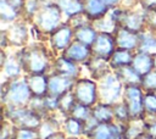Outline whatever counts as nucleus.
Returning <instances> with one entry per match:
<instances>
[{"mask_svg":"<svg viewBox=\"0 0 156 139\" xmlns=\"http://www.w3.org/2000/svg\"><path fill=\"white\" fill-rule=\"evenodd\" d=\"M24 74H49L52 70L55 54L44 41H30L26 46L15 50Z\"/></svg>","mask_w":156,"mask_h":139,"instance_id":"obj_1","label":"nucleus"},{"mask_svg":"<svg viewBox=\"0 0 156 139\" xmlns=\"http://www.w3.org/2000/svg\"><path fill=\"white\" fill-rule=\"evenodd\" d=\"M0 95L2 106L7 107L28 106L33 98L26 76L10 80H1Z\"/></svg>","mask_w":156,"mask_h":139,"instance_id":"obj_2","label":"nucleus"},{"mask_svg":"<svg viewBox=\"0 0 156 139\" xmlns=\"http://www.w3.org/2000/svg\"><path fill=\"white\" fill-rule=\"evenodd\" d=\"M63 22H65V17L61 9L56 2H52V4H44L30 24L37 27L46 38H49V35L56 28H58Z\"/></svg>","mask_w":156,"mask_h":139,"instance_id":"obj_3","label":"nucleus"},{"mask_svg":"<svg viewBox=\"0 0 156 139\" xmlns=\"http://www.w3.org/2000/svg\"><path fill=\"white\" fill-rule=\"evenodd\" d=\"M2 118L7 119L17 128L38 129L44 117L38 112L33 111L29 106H23V107L2 106Z\"/></svg>","mask_w":156,"mask_h":139,"instance_id":"obj_4","label":"nucleus"},{"mask_svg":"<svg viewBox=\"0 0 156 139\" xmlns=\"http://www.w3.org/2000/svg\"><path fill=\"white\" fill-rule=\"evenodd\" d=\"M98 89L99 101L113 105L122 100L124 85L117 77V74L111 71L98 80Z\"/></svg>","mask_w":156,"mask_h":139,"instance_id":"obj_5","label":"nucleus"},{"mask_svg":"<svg viewBox=\"0 0 156 139\" xmlns=\"http://www.w3.org/2000/svg\"><path fill=\"white\" fill-rule=\"evenodd\" d=\"M72 93L78 104L93 107L99 102L98 80L93 79L89 76H82L78 79H76Z\"/></svg>","mask_w":156,"mask_h":139,"instance_id":"obj_6","label":"nucleus"},{"mask_svg":"<svg viewBox=\"0 0 156 139\" xmlns=\"http://www.w3.org/2000/svg\"><path fill=\"white\" fill-rule=\"evenodd\" d=\"M1 29H4L6 33L9 49L17 50L30 43V23L24 20H20Z\"/></svg>","mask_w":156,"mask_h":139,"instance_id":"obj_7","label":"nucleus"},{"mask_svg":"<svg viewBox=\"0 0 156 139\" xmlns=\"http://www.w3.org/2000/svg\"><path fill=\"white\" fill-rule=\"evenodd\" d=\"M74 40V29L73 27L65 21L58 28H56L48 38V45L55 56L61 55Z\"/></svg>","mask_w":156,"mask_h":139,"instance_id":"obj_8","label":"nucleus"},{"mask_svg":"<svg viewBox=\"0 0 156 139\" xmlns=\"http://www.w3.org/2000/svg\"><path fill=\"white\" fill-rule=\"evenodd\" d=\"M144 89L140 85H127L124 87L122 101L127 105L132 119H144L145 111H144Z\"/></svg>","mask_w":156,"mask_h":139,"instance_id":"obj_9","label":"nucleus"},{"mask_svg":"<svg viewBox=\"0 0 156 139\" xmlns=\"http://www.w3.org/2000/svg\"><path fill=\"white\" fill-rule=\"evenodd\" d=\"M0 68H1L2 80H10L24 76L22 65L17 59L13 49H9V50L1 49Z\"/></svg>","mask_w":156,"mask_h":139,"instance_id":"obj_10","label":"nucleus"},{"mask_svg":"<svg viewBox=\"0 0 156 139\" xmlns=\"http://www.w3.org/2000/svg\"><path fill=\"white\" fill-rule=\"evenodd\" d=\"M117 49L116 45V39L112 33H105V32H99L94 44L91 45V51L94 56H99L105 60H110L115 50Z\"/></svg>","mask_w":156,"mask_h":139,"instance_id":"obj_11","label":"nucleus"},{"mask_svg":"<svg viewBox=\"0 0 156 139\" xmlns=\"http://www.w3.org/2000/svg\"><path fill=\"white\" fill-rule=\"evenodd\" d=\"M83 66L73 62L72 60L67 59L63 55H57L54 59L52 62V70L51 72L72 78V79H78L79 77L83 76Z\"/></svg>","mask_w":156,"mask_h":139,"instance_id":"obj_12","label":"nucleus"},{"mask_svg":"<svg viewBox=\"0 0 156 139\" xmlns=\"http://www.w3.org/2000/svg\"><path fill=\"white\" fill-rule=\"evenodd\" d=\"M76 79L57 74V73H49V84H48V94L60 98L69 91H72Z\"/></svg>","mask_w":156,"mask_h":139,"instance_id":"obj_13","label":"nucleus"},{"mask_svg":"<svg viewBox=\"0 0 156 139\" xmlns=\"http://www.w3.org/2000/svg\"><path fill=\"white\" fill-rule=\"evenodd\" d=\"M116 45L119 49H126L130 51H138L139 43H140V35L139 33H135L133 30H129L124 27H117L115 33Z\"/></svg>","mask_w":156,"mask_h":139,"instance_id":"obj_14","label":"nucleus"},{"mask_svg":"<svg viewBox=\"0 0 156 139\" xmlns=\"http://www.w3.org/2000/svg\"><path fill=\"white\" fill-rule=\"evenodd\" d=\"M61 55L66 56L67 59L72 60L73 62H76L78 65L83 66L93 56V51H91V46H88L80 41L73 40L72 44Z\"/></svg>","mask_w":156,"mask_h":139,"instance_id":"obj_15","label":"nucleus"},{"mask_svg":"<svg viewBox=\"0 0 156 139\" xmlns=\"http://www.w3.org/2000/svg\"><path fill=\"white\" fill-rule=\"evenodd\" d=\"M88 139H123V124L117 122L99 123Z\"/></svg>","mask_w":156,"mask_h":139,"instance_id":"obj_16","label":"nucleus"},{"mask_svg":"<svg viewBox=\"0 0 156 139\" xmlns=\"http://www.w3.org/2000/svg\"><path fill=\"white\" fill-rule=\"evenodd\" d=\"M83 68L87 71V76L91 77L95 80H99L100 78H102L105 74H107L108 72H111V67L108 65V61L105 59H101L99 56H91L85 65H83Z\"/></svg>","mask_w":156,"mask_h":139,"instance_id":"obj_17","label":"nucleus"},{"mask_svg":"<svg viewBox=\"0 0 156 139\" xmlns=\"http://www.w3.org/2000/svg\"><path fill=\"white\" fill-rule=\"evenodd\" d=\"M132 67L143 77L146 73L155 70V56L138 50V51L134 52Z\"/></svg>","mask_w":156,"mask_h":139,"instance_id":"obj_18","label":"nucleus"},{"mask_svg":"<svg viewBox=\"0 0 156 139\" xmlns=\"http://www.w3.org/2000/svg\"><path fill=\"white\" fill-rule=\"evenodd\" d=\"M83 4H84L83 13L91 23L105 17L110 12V9L101 0H83Z\"/></svg>","mask_w":156,"mask_h":139,"instance_id":"obj_19","label":"nucleus"},{"mask_svg":"<svg viewBox=\"0 0 156 139\" xmlns=\"http://www.w3.org/2000/svg\"><path fill=\"white\" fill-rule=\"evenodd\" d=\"M33 96L44 98L48 95L49 74H24Z\"/></svg>","mask_w":156,"mask_h":139,"instance_id":"obj_20","label":"nucleus"},{"mask_svg":"<svg viewBox=\"0 0 156 139\" xmlns=\"http://www.w3.org/2000/svg\"><path fill=\"white\" fill-rule=\"evenodd\" d=\"M61 130L68 138H84L85 126H84L83 121H80L73 116H66L62 119Z\"/></svg>","mask_w":156,"mask_h":139,"instance_id":"obj_21","label":"nucleus"},{"mask_svg":"<svg viewBox=\"0 0 156 139\" xmlns=\"http://www.w3.org/2000/svg\"><path fill=\"white\" fill-rule=\"evenodd\" d=\"M0 20L2 24L10 26L22 20V11L13 6L9 0H0Z\"/></svg>","mask_w":156,"mask_h":139,"instance_id":"obj_22","label":"nucleus"},{"mask_svg":"<svg viewBox=\"0 0 156 139\" xmlns=\"http://www.w3.org/2000/svg\"><path fill=\"white\" fill-rule=\"evenodd\" d=\"M74 29V40L80 41L88 46H91L99 34L98 29L94 27L91 22H88L85 24H82L79 27L73 28Z\"/></svg>","mask_w":156,"mask_h":139,"instance_id":"obj_23","label":"nucleus"},{"mask_svg":"<svg viewBox=\"0 0 156 139\" xmlns=\"http://www.w3.org/2000/svg\"><path fill=\"white\" fill-rule=\"evenodd\" d=\"M133 57H134V51L117 48L115 50V52L112 54V56L110 57L108 65H110L111 70L115 72L122 67L130 66L133 62Z\"/></svg>","mask_w":156,"mask_h":139,"instance_id":"obj_24","label":"nucleus"},{"mask_svg":"<svg viewBox=\"0 0 156 139\" xmlns=\"http://www.w3.org/2000/svg\"><path fill=\"white\" fill-rule=\"evenodd\" d=\"M91 116L98 123H111L115 122L113 105L99 101L91 107Z\"/></svg>","mask_w":156,"mask_h":139,"instance_id":"obj_25","label":"nucleus"},{"mask_svg":"<svg viewBox=\"0 0 156 139\" xmlns=\"http://www.w3.org/2000/svg\"><path fill=\"white\" fill-rule=\"evenodd\" d=\"M61 9L65 21L84 12V4L83 0H57L56 2Z\"/></svg>","mask_w":156,"mask_h":139,"instance_id":"obj_26","label":"nucleus"},{"mask_svg":"<svg viewBox=\"0 0 156 139\" xmlns=\"http://www.w3.org/2000/svg\"><path fill=\"white\" fill-rule=\"evenodd\" d=\"M115 73L121 79V82L123 83L124 87H127V85H140V83H141V76L132 67V65L122 67V68L115 71Z\"/></svg>","mask_w":156,"mask_h":139,"instance_id":"obj_27","label":"nucleus"},{"mask_svg":"<svg viewBox=\"0 0 156 139\" xmlns=\"http://www.w3.org/2000/svg\"><path fill=\"white\" fill-rule=\"evenodd\" d=\"M139 35H140V43L138 50L156 56V32L145 29L141 33H139Z\"/></svg>","mask_w":156,"mask_h":139,"instance_id":"obj_28","label":"nucleus"},{"mask_svg":"<svg viewBox=\"0 0 156 139\" xmlns=\"http://www.w3.org/2000/svg\"><path fill=\"white\" fill-rule=\"evenodd\" d=\"M143 133H145L144 119H130L123 124V139H136Z\"/></svg>","mask_w":156,"mask_h":139,"instance_id":"obj_29","label":"nucleus"},{"mask_svg":"<svg viewBox=\"0 0 156 139\" xmlns=\"http://www.w3.org/2000/svg\"><path fill=\"white\" fill-rule=\"evenodd\" d=\"M43 5L44 4L41 0H24V5L22 9V20L32 23Z\"/></svg>","mask_w":156,"mask_h":139,"instance_id":"obj_30","label":"nucleus"},{"mask_svg":"<svg viewBox=\"0 0 156 139\" xmlns=\"http://www.w3.org/2000/svg\"><path fill=\"white\" fill-rule=\"evenodd\" d=\"M76 104H77V101H76V98L72 91L60 96L58 98V113L62 115L63 117L69 116V113L73 110Z\"/></svg>","mask_w":156,"mask_h":139,"instance_id":"obj_31","label":"nucleus"},{"mask_svg":"<svg viewBox=\"0 0 156 139\" xmlns=\"http://www.w3.org/2000/svg\"><path fill=\"white\" fill-rule=\"evenodd\" d=\"M113 113H115V122H117L119 124H126L132 119L130 112H129L127 105L122 100L113 104Z\"/></svg>","mask_w":156,"mask_h":139,"instance_id":"obj_32","label":"nucleus"},{"mask_svg":"<svg viewBox=\"0 0 156 139\" xmlns=\"http://www.w3.org/2000/svg\"><path fill=\"white\" fill-rule=\"evenodd\" d=\"M143 104H144L145 118H156V93L145 91Z\"/></svg>","mask_w":156,"mask_h":139,"instance_id":"obj_33","label":"nucleus"},{"mask_svg":"<svg viewBox=\"0 0 156 139\" xmlns=\"http://www.w3.org/2000/svg\"><path fill=\"white\" fill-rule=\"evenodd\" d=\"M94 27L98 29V32H105V33H115L116 28H117V24L115 23V21L111 18L110 13H107L105 17L93 22Z\"/></svg>","mask_w":156,"mask_h":139,"instance_id":"obj_34","label":"nucleus"},{"mask_svg":"<svg viewBox=\"0 0 156 139\" xmlns=\"http://www.w3.org/2000/svg\"><path fill=\"white\" fill-rule=\"evenodd\" d=\"M69 116H73L83 122H87L89 118H91V107L87 106V105H83V104H76L73 110L71 111Z\"/></svg>","mask_w":156,"mask_h":139,"instance_id":"obj_35","label":"nucleus"},{"mask_svg":"<svg viewBox=\"0 0 156 139\" xmlns=\"http://www.w3.org/2000/svg\"><path fill=\"white\" fill-rule=\"evenodd\" d=\"M140 87L144 89V91H155L156 93V68L141 77Z\"/></svg>","mask_w":156,"mask_h":139,"instance_id":"obj_36","label":"nucleus"},{"mask_svg":"<svg viewBox=\"0 0 156 139\" xmlns=\"http://www.w3.org/2000/svg\"><path fill=\"white\" fill-rule=\"evenodd\" d=\"M15 139H40L38 129L32 128H17L15 132Z\"/></svg>","mask_w":156,"mask_h":139,"instance_id":"obj_37","label":"nucleus"},{"mask_svg":"<svg viewBox=\"0 0 156 139\" xmlns=\"http://www.w3.org/2000/svg\"><path fill=\"white\" fill-rule=\"evenodd\" d=\"M33 111L38 112L39 115H41L43 117L48 116V111L45 109V102H44V98H39V96H33L29 105H28Z\"/></svg>","mask_w":156,"mask_h":139,"instance_id":"obj_38","label":"nucleus"},{"mask_svg":"<svg viewBox=\"0 0 156 139\" xmlns=\"http://www.w3.org/2000/svg\"><path fill=\"white\" fill-rule=\"evenodd\" d=\"M15 132H16V127L7 119L2 118L1 139H15Z\"/></svg>","mask_w":156,"mask_h":139,"instance_id":"obj_39","label":"nucleus"},{"mask_svg":"<svg viewBox=\"0 0 156 139\" xmlns=\"http://www.w3.org/2000/svg\"><path fill=\"white\" fill-rule=\"evenodd\" d=\"M145 21H146V29L156 32V10L145 11Z\"/></svg>","mask_w":156,"mask_h":139,"instance_id":"obj_40","label":"nucleus"},{"mask_svg":"<svg viewBox=\"0 0 156 139\" xmlns=\"http://www.w3.org/2000/svg\"><path fill=\"white\" fill-rule=\"evenodd\" d=\"M145 121V132L156 139V118H144Z\"/></svg>","mask_w":156,"mask_h":139,"instance_id":"obj_41","label":"nucleus"},{"mask_svg":"<svg viewBox=\"0 0 156 139\" xmlns=\"http://www.w3.org/2000/svg\"><path fill=\"white\" fill-rule=\"evenodd\" d=\"M139 5L143 10H156V0H139Z\"/></svg>","mask_w":156,"mask_h":139,"instance_id":"obj_42","label":"nucleus"},{"mask_svg":"<svg viewBox=\"0 0 156 139\" xmlns=\"http://www.w3.org/2000/svg\"><path fill=\"white\" fill-rule=\"evenodd\" d=\"M101 1L111 10V9H115V7H117V6H121L123 0H101Z\"/></svg>","mask_w":156,"mask_h":139,"instance_id":"obj_43","label":"nucleus"},{"mask_svg":"<svg viewBox=\"0 0 156 139\" xmlns=\"http://www.w3.org/2000/svg\"><path fill=\"white\" fill-rule=\"evenodd\" d=\"M48 139H67V135L62 132V130H60V132H57V133H55L54 135H51V137H49Z\"/></svg>","mask_w":156,"mask_h":139,"instance_id":"obj_44","label":"nucleus"},{"mask_svg":"<svg viewBox=\"0 0 156 139\" xmlns=\"http://www.w3.org/2000/svg\"><path fill=\"white\" fill-rule=\"evenodd\" d=\"M136 139H154V138H152L151 135H149V134H147V133L145 132V133H143V134H141L140 137H138Z\"/></svg>","mask_w":156,"mask_h":139,"instance_id":"obj_45","label":"nucleus"},{"mask_svg":"<svg viewBox=\"0 0 156 139\" xmlns=\"http://www.w3.org/2000/svg\"><path fill=\"white\" fill-rule=\"evenodd\" d=\"M67 139H87V138H68L67 137Z\"/></svg>","mask_w":156,"mask_h":139,"instance_id":"obj_46","label":"nucleus"}]
</instances>
